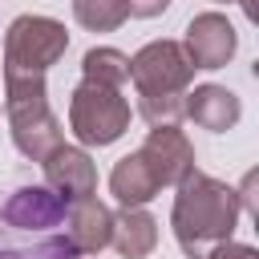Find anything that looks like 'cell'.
<instances>
[{
  "label": "cell",
  "instance_id": "1",
  "mask_svg": "<svg viewBox=\"0 0 259 259\" xmlns=\"http://www.w3.org/2000/svg\"><path fill=\"white\" fill-rule=\"evenodd\" d=\"M239 194L223 178L202 174L198 166L174 186V206H170V227L186 259H202L214 243L235 239L239 227Z\"/></svg>",
  "mask_w": 259,
  "mask_h": 259
},
{
  "label": "cell",
  "instance_id": "2",
  "mask_svg": "<svg viewBox=\"0 0 259 259\" xmlns=\"http://www.w3.org/2000/svg\"><path fill=\"white\" fill-rule=\"evenodd\" d=\"M4 117H8L12 146L32 162H40L65 142L61 121L49 109L45 73H4Z\"/></svg>",
  "mask_w": 259,
  "mask_h": 259
},
{
  "label": "cell",
  "instance_id": "3",
  "mask_svg": "<svg viewBox=\"0 0 259 259\" xmlns=\"http://www.w3.org/2000/svg\"><path fill=\"white\" fill-rule=\"evenodd\" d=\"M130 101L121 97V89L113 85H97V81H81L69 93V130L77 138V146H113L125 130H130Z\"/></svg>",
  "mask_w": 259,
  "mask_h": 259
},
{
  "label": "cell",
  "instance_id": "4",
  "mask_svg": "<svg viewBox=\"0 0 259 259\" xmlns=\"http://www.w3.org/2000/svg\"><path fill=\"white\" fill-rule=\"evenodd\" d=\"M69 49V28L53 16H16L4 32V73H49Z\"/></svg>",
  "mask_w": 259,
  "mask_h": 259
},
{
  "label": "cell",
  "instance_id": "5",
  "mask_svg": "<svg viewBox=\"0 0 259 259\" xmlns=\"http://www.w3.org/2000/svg\"><path fill=\"white\" fill-rule=\"evenodd\" d=\"M130 81L138 97H182L194 81V65L182 40H150L130 57Z\"/></svg>",
  "mask_w": 259,
  "mask_h": 259
},
{
  "label": "cell",
  "instance_id": "6",
  "mask_svg": "<svg viewBox=\"0 0 259 259\" xmlns=\"http://www.w3.org/2000/svg\"><path fill=\"white\" fill-rule=\"evenodd\" d=\"M138 154H142V162L150 166V174H154V182L162 190H174L194 170V146L178 125H150Z\"/></svg>",
  "mask_w": 259,
  "mask_h": 259
},
{
  "label": "cell",
  "instance_id": "7",
  "mask_svg": "<svg viewBox=\"0 0 259 259\" xmlns=\"http://www.w3.org/2000/svg\"><path fill=\"white\" fill-rule=\"evenodd\" d=\"M182 49L194 69H227L231 57L239 53V32L223 12H198L186 24Z\"/></svg>",
  "mask_w": 259,
  "mask_h": 259
},
{
  "label": "cell",
  "instance_id": "8",
  "mask_svg": "<svg viewBox=\"0 0 259 259\" xmlns=\"http://www.w3.org/2000/svg\"><path fill=\"white\" fill-rule=\"evenodd\" d=\"M40 166H45V186L53 194H61L69 206L97 194V162L89 158L85 146H65L61 142L53 154L40 158Z\"/></svg>",
  "mask_w": 259,
  "mask_h": 259
},
{
  "label": "cell",
  "instance_id": "9",
  "mask_svg": "<svg viewBox=\"0 0 259 259\" xmlns=\"http://www.w3.org/2000/svg\"><path fill=\"white\" fill-rule=\"evenodd\" d=\"M65 210H69V202L61 194H53L49 186H16L0 206V223L12 231L45 235V231L65 223Z\"/></svg>",
  "mask_w": 259,
  "mask_h": 259
},
{
  "label": "cell",
  "instance_id": "10",
  "mask_svg": "<svg viewBox=\"0 0 259 259\" xmlns=\"http://www.w3.org/2000/svg\"><path fill=\"white\" fill-rule=\"evenodd\" d=\"M182 117H190L198 130L227 134V130L239 125V117H243V101H239V93H231L227 85L202 81V85H194V89L182 93Z\"/></svg>",
  "mask_w": 259,
  "mask_h": 259
},
{
  "label": "cell",
  "instance_id": "11",
  "mask_svg": "<svg viewBox=\"0 0 259 259\" xmlns=\"http://www.w3.org/2000/svg\"><path fill=\"white\" fill-rule=\"evenodd\" d=\"M109 235H113V210L93 194V198H81L65 210V239L77 247V255H97L109 247Z\"/></svg>",
  "mask_w": 259,
  "mask_h": 259
},
{
  "label": "cell",
  "instance_id": "12",
  "mask_svg": "<svg viewBox=\"0 0 259 259\" xmlns=\"http://www.w3.org/2000/svg\"><path fill=\"white\" fill-rule=\"evenodd\" d=\"M109 247L121 259H146V255H154V247H158V219L146 206H121V210H113Z\"/></svg>",
  "mask_w": 259,
  "mask_h": 259
},
{
  "label": "cell",
  "instance_id": "13",
  "mask_svg": "<svg viewBox=\"0 0 259 259\" xmlns=\"http://www.w3.org/2000/svg\"><path fill=\"white\" fill-rule=\"evenodd\" d=\"M109 194H113L121 206H146L150 198L162 194V186L154 182L150 166H146L142 154L134 150V154H125V158L113 162V170H109Z\"/></svg>",
  "mask_w": 259,
  "mask_h": 259
},
{
  "label": "cell",
  "instance_id": "14",
  "mask_svg": "<svg viewBox=\"0 0 259 259\" xmlns=\"http://www.w3.org/2000/svg\"><path fill=\"white\" fill-rule=\"evenodd\" d=\"M81 81H97V85H113L121 89L130 81V57L113 45H97L81 57Z\"/></svg>",
  "mask_w": 259,
  "mask_h": 259
},
{
  "label": "cell",
  "instance_id": "15",
  "mask_svg": "<svg viewBox=\"0 0 259 259\" xmlns=\"http://www.w3.org/2000/svg\"><path fill=\"white\" fill-rule=\"evenodd\" d=\"M73 20L89 32H117L130 20L125 0H73Z\"/></svg>",
  "mask_w": 259,
  "mask_h": 259
},
{
  "label": "cell",
  "instance_id": "16",
  "mask_svg": "<svg viewBox=\"0 0 259 259\" xmlns=\"http://www.w3.org/2000/svg\"><path fill=\"white\" fill-rule=\"evenodd\" d=\"M77 247L65 235H49L36 247H0V259H73Z\"/></svg>",
  "mask_w": 259,
  "mask_h": 259
},
{
  "label": "cell",
  "instance_id": "17",
  "mask_svg": "<svg viewBox=\"0 0 259 259\" xmlns=\"http://www.w3.org/2000/svg\"><path fill=\"white\" fill-rule=\"evenodd\" d=\"M202 259H259V251L251 247V243H239V239H223V243H214Z\"/></svg>",
  "mask_w": 259,
  "mask_h": 259
},
{
  "label": "cell",
  "instance_id": "18",
  "mask_svg": "<svg viewBox=\"0 0 259 259\" xmlns=\"http://www.w3.org/2000/svg\"><path fill=\"white\" fill-rule=\"evenodd\" d=\"M125 8H130V16H138V20H154V16H162V12L170 8V0H125Z\"/></svg>",
  "mask_w": 259,
  "mask_h": 259
},
{
  "label": "cell",
  "instance_id": "19",
  "mask_svg": "<svg viewBox=\"0 0 259 259\" xmlns=\"http://www.w3.org/2000/svg\"><path fill=\"white\" fill-rule=\"evenodd\" d=\"M235 194H239V210H243V214H255V174H247Z\"/></svg>",
  "mask_w": 259,
  "mask_h": 259
},
{
  "label": "cell",
  "instance_id": "20",
  "mask_svg": "<svg viewBox=\"0 0 259 259\" xmlns=\"http://www.w3.org/2000/svg\"><path fill=\"white\" fill-rule=\"evenodd\" d=\"M73 259H89V255H73Z\"/></svg>",
  "mask_w": 259,
  "mask_h": 259
}]
</instances>
